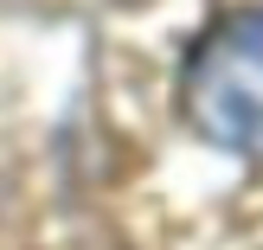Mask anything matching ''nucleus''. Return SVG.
Returning a JSON list of instances; mask_svg holds the SVG:
<instances>
[{
    "label": "nucleus",
    "instance_id": "1",
    "mask_svg": "<svg viewBox=\"0 0 263 250\" xmlns=\"http://www.w3.org/2000/svg\"><path fill=\"white\" fill-rule=\"evenodd\" d=\"M180 103L205 141L263 161V13H231L193 45Z\"/></svg>",
    "mask_w": 263,
    "mask_h": 250
}]
</instances>
